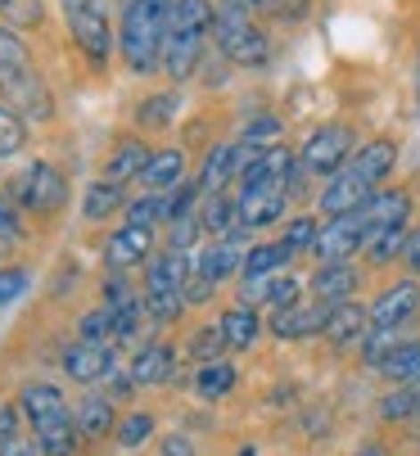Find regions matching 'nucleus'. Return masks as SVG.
<instances>
[{
    "instance_id": "obj_1",
    "label": "nucleus",
    "mask_w": 420,
    "mask_h": 456,
    "mask_svg": "<svg viewBox=\"0 0 420 456\" xmlns=\"http://www.w3.org/2000/svg\"><path fill=\"white\" fill-rule=\"evenodd\" d=\"M393 159H398L393 141H371V145H362L353 159H348V163L325 181V190H321V213H325V217H339V213L362 208L371 194L380 190V181L393 172Z\"/></svg>"
},
{
    "instance_id": "obj_2",
    "label": "nucleus",
    "mask_w": 420,
    "mask_h": 456,
    "mask_svg": "<svg viewBox=\"0 0 420 456\" xmlns=\"http://www.w3.org/2000/svg\"><path fill=\"white\" fill-rule=\"evenodd\" d=\"M172 28V0H127L122 10V59L131 73L163 69V45Z\"/></svg>"
},
{
    "instance_id": "obj_3",
    "label": "nucleus",
    "mask_w": 420,
    "mask_h": 456,
    "mask_svg": "<svg viewBox=\"0 0 420 456\" xmlns=\"http://www.w3.org/2000/svg\"><path fill=\"white\" fill-rule=\"evenodd\" d=\"M208 37H213V5L208 0H172V28L163 45V69L172 73V82H185L199 69Z\"/></svg>"
},
{
    "instance_id": "obj_4",
    "label": "nucleus",
    "mask_w": 420,
    "mask_h": 456,
    "mask_svg": "<svg viewBox=\"0 0 420 456\" xmlns=\"http://www.w3.org/2000/svg\"><path fill=\"white\" fill-rule=\"evenodd\" d=\"M23 411H28L45 456H78V411L63 403V394L54 384H28Z\"/></svg>"
},
{
    "instance_id": "obj_5",
    "label": "nucleus",
    "mask_w": 420,
    "mask_h": 456,
    "mask_svg": "<svg viewBox=\"0 0 420 456\" xmlns=\"http://www.w3.org/2000/svg\"><path fill=\"white\" fill-rule=\"evenodd\" d=\"M190 276H194V267L185 263L181 248H168V253H159L154 263H150V276H145V312H150L159 325H168L172 316H181Z\"/></svg>"
},
{
    "instance_id": "obj_6",
    "label": "nucleus",
    "mask_w": 420,
    "mask_h": 456,
    "mask_svg": "<svg viewBox=\"0 0 420 456\" xmlns=\"http://www.w3.org/2000/svg\"><path fill=\"white\" fill-rule=\"evenodd\" d=\"M213 37H218V50L231 63H244V69H258V63H267V54H271L267 32L253 23V14H244L235 5L213 10Z\"/></svg>"
},
{
    "instance_id": "obj_7",
    "label": "nucleus",
    "mask_w": 420,
    "mask_h": 456,
    "mask_svg": "<svg viewBox=\"0 0 420 456\" xmlns=\"http://www.w3.org/2000/svg\"><path fill=\"white\" fill-rule=\"evenodd\" d=\"M63 5V23L73 32V41L104 63L113 54V32H109V0H59Z\"/></svg>"
},
{
    "instance_id": "obj_8",
    "label": "nucleus",
    "mask_w": 420,
    "mask_h": 456,
    "mask_svg": "<svg viewBox=\"0 0 420 456\" xmlns=\"http://www.w3.org/2000/svg\"><path fill=\"white\" fill-rule=\"evenodd\" d=\"M10 200H14L19 208L37 213V217H50V213H59V208L68 204V181H63L50 163H32V167H23V172L10 181Z\"/></svg>"
},
{
    "instance_id": "obj_9",
    "label": "nucleus",
    "mask_w": 420,
    "mask_h": 456,
    "mask_svg": "<svg viewBox=\"0 0 420 456\" xmlns=\"http://www.w3.org/2000/svg\"><path fill=\"white\" fill-rule=\"evenodd\" d=\"M294 181H240V194H235V208H240V222L244 231H258V226H271L285 213V200H290Z\"/></svg>"
},
{
    "instance_id": "obj_10",
    "label": "nucleus",
    "mask_w": 420,
    "mask_h": 456,
    "mask_svg": "<svg viewBox=\"0 0 420 456\" xmlns=\"http://www.w3.org/2000/svg\"><path fill=\"white\" fill-rule=\"evenodd\" d=\"M348 159H353V132L334 122V126H321V132L308 136V145L299 154V167L317 172V176H334Z\"/></svg>"
},
{
    "instance_id": "obj_11",
    "label": "nucleus",
    "mask_w": 420,
    "mask_h": 456,
    "mask_svg": "<svg viewBox=\"0 0 420 456\" xmlns=\"http://www.w3.org/2000/svg\"><path fill=\"white\" fill-rule=\"evenodd\" d=\"M366 240H371V226H366L362 208H353V213H339V217H330V222L321 226V235H317V253L325 257V263H343L348 253L366 248Z\"/></svg>"
},
{
    "instance_id": "obj_12",
    "label": "nucleus",
    "mask_w": 420,
    "mask_h": 456,
    "mask_svg": "<svg viewBox=\"0 0 420 456\" xmlns=\"http://www.w3.org/2000/svg\"><path fill=\"white\" fill-rule=\"evenodd\" d=\"M330 321V303H290V307H276L271 316V335L276 339H312L325 330Z\"/></svg>"
},
{
    "instance_id": "obj_13",
    "label": "nucleus",
    "mask_w": 420,
    "mask_h": 456,
    "mask_svg": "<svg viewBox=\"0 0 420 456\" xmlns=\"http://www.w3.org/2000/svg\"><path fill=\"white\" fill-rule=\"evenodd\" d=\"M5 104L23 118V122H45L50 113H54V104H50V95H45V82L37 77V73H23V77H14L5 91Z\"/></svg>"
},
{
    "instance_id": "obj_14",
    "label": "nucleus",
    "mask_w": 420,
    "mask_h": 456,
    "mask_svg": "<svg viewBox=\"0 0 420 456\" xmlns=\"http://www.w3.org/2000/svg\"><path fill=\"white\" fill-rule=\"evenodd\" d=\"M416 307H420V289H416L411 281H402V285L384 289V294L371 303V325H375V330H398V325L411 321Z\"/></svg>"
},
{
    "instance_id": "obj_15",
    "label": "nucleus",
    "mask_w": 420,
    "mask_h": 456,
    "mask_svg": "<svg viewBox=\"0 0 420 456\" xmlns=\"http://www.w3.org/2000/svg\"><path fill=\"white\" fill-rule=\"evenodd\" d=\"M63 370L73 375L78 384H95V379H104V375H113V348L109 344H73L63 353Z\"/></svg>"
},
{
    "instance_id": "obj_16",
    "label": "nucleus",
    "mask_w": 420,
    "mask_h": 456,
    "mask_svg": "<svg viewBox=\"0 0 420 456\" xmlns=\"http://www.w3.org/2000/svg\"><path fill=\"white\" fill-rule=\"evenodd\" d=\"M407 213H411L407 190H375L371 200L362 204V217H366L371 235H375V231H384V226H402V222H407Z\"/></svg>"
},
{
    "instance_id": "obj_17",
    "label": "nucleus",
    "mask_w": 420,
    "mask_h": 456,
    "mask_svg": "<svg viewBox=\"0 0 420 456\" xmlns=\"http://www.w3.org/2000/svg\"><path fill=\"white\" fill-rule=\"evenodd\" d=\"M145 253H150V231H145V226H122V231H113L109 244H104V263L122 272V267L145 263Z\"/></svg>"
},
{
    "instance_id": "obj_18",
    "label": "nucleus",
    "mask_w": 420,
    "mask_h": 456,
    "mask_svg": "<svg viewBox=\"0 0 420 456\" xmlns=\"http://www.w3.org/2000/svg\"><path fill=\"white\" fill-rule=\"evenodd\" d=\"M244 303H271V307H290L299 303V281L294 276H244Z\"/></svg>"
},
{
    "instance_id": "obj_19",
    "label": "nucleus",
    "mask_w": 420,
    "mask_h": 456,
    "mask_svg": "<svg viewBox=\"0 0 420 456\" xmlns=\"http://www.w3.org/2000/svg\"><path fill=\"white\" fill-rule=\"evenodd\" d=\"M240 267H244L240 248H235L231 240H218V244H208V248L199 253V263H194V276H203V281L222 285V281H226V276H235Z\"/></svg>"
},
{
    "instance_id": "obj_20",
    "label": "nucleus",
    "mask_w": 420,
    "mask_h": 456,
    "mask_svg": "<svg viewBox=\"0 0 420 456\" xmlns=\"http://www.w3.org/2000/svg\"><path fill=\"white\" fill-rule=\"evenodd\" d=\"M358 272L348 267V263H325L317 276H312V294L321 298V303H348L353 298V289H358Z\"/></svg>"
},
{
    "instance_id": "obj_21",
    "label": "nucleus",
    "mask_w": 420,
    "mask_h": 456,
    "mask_svg": "<svg viewBox=\"0 0 420 456\" xmlns=\"http://www.w3.org/2000/svg\"><path fill=\"white\" fill-rule=\"evenodd\" d=\"M366 325H371V312H362L358 303H330V321L321 335L330 344H353V339H362Z\"/></svg>"
},
{
    "instance_id": "obj_22",
    "label": "nucleus",
    "mask_w": 420,
    "mask_h": 456,
    "mask_svg": "<svg viewBox=\"0 0 420 456\" xmlns=\"http://www.w3.org/2000/svg\"><path fill=\"white\" fill-rule=\"evenodd\" d=\"M375 366H380V375H384L389 384H420V344H416V339H402V344L389 348Z\"/></svg>"
},
{
    "instance_id": "obj_23",
    "label": "nucleus",
    "mask_w": 420,
    "mask_h": 456,
    "mask_svg": "<svg viewBox=\"0 0 420 456\" xmlns=\"http://www.w3.org/2000/svg\"><path fill=\"white\" fill-rule=\"evenodd\" d=\"M181 176H185V154L181 150H159L150 159V167L140 172V185H145L150 194H163V190L181 185Z\"/></svg>"
},
{
    "instance_id": "obj_24",
    "label": "nucleus",
    "mask_w": 420,
    "mask_h": 456,
    "mask_svg": "<svg viewBox=\"0 0 420 456\" xmlns=\"http://www.w3.org/2000/svg\"><path fill=\"white\" fill-rule=\"evenodd\" d=\"M199 226L213 231L218 240H235V235L244 231L240 208H235V200H226V194H208V204H203V213H199Z\"/></svg>"
},
{
    "instance_id": "obj_25",
    "label": "nucleus",
    "mask_w": 420,
    "mask_h": 456,
    "mask_svg": "<svg viewBox=\"0 0 420 456\" xmlns=\"http://www.w3.org/2000/svg\"><path fill=\"white\" fill-rule=\"evenodd\" d=\"M23 73H32V63H28V45L19 41V32H14V28L0 23V91H5L14 77H23Z\"/></svg>"
},
{
    "instance_id": "obj_26",
    "label": "nucleus",
    "mask_w": 420,
    "mask_h": 456,
    "mask_svg": "<svg viewBox=\"0 0 420 456\" xmlns=\"http://www.w3.org/2000/svg\"><path fill=\"white\" fill-rule=\"evenodd\" d=\"M150 159H154V154H150L145 145H140V141H122V145H118V154L109 159L104 181H113V185H122V181H131V176L140 181V172L150 167Z\"/></svg>"
},
{
    "instance_id": "obj_27",
    "label": "nucleus",
    "mask_w": 420,
    "mask_h": 456,
    "mask_svg": "<svg viewBox=\"0 0 420 456\" xmlns=\"http://www.w3.org/2000/svg\"><path fill=\"white\" fill-rule=\"evenodd\" d=\"M131 379H136V384H168V379H172V348L150 344L145 353L131 362Z\"/></svg>"
},
{
    "instance_id": "obj_28",
    "label": "nucleus",
    "mask_w": 420,
    "mask_h": 456,
    "mask_svg": "<svg viewBox=\"0 0 420 456\" xmlns=\"http://www.w3.org/2000/svg\"><path fill=\"white\" fill-rule=\"evenodd\" d=\"M235 366L231 362H203L199 366V375H194V388H199V398H208V403H218V398H226L231 388H235Z\"/></svg>"
},
{
    "instance_id": "obj_29",
    "label": "nucleus",
    "mask_w": 420,
    "mask_h": 456,
    "mask_svg": "<svg viewBox=\"0 0 420 456\" xmlns=\"http://www.w3.org/2000/svg\"><path fill=\"white\" fill-rule=\"evenodd\" d=\"M218 325H222V335H226V348H253L258 344V330H262L253 307H231Z\"/></svg>"
},
{
    "instance_id": "obj_30",
    "label": "nucleus",
    "mask_w": 420,
    "mask_h": 456,
    "mask_svg": "<svg viewBox=\"0 0 420 456\" xmlns=\"http://www.w3.org/2000/svg\"><path fill=\"white\" fill-rule=\"evenodd\" d=\"M290 248L285 244H253L249 253H244V276H280L290 267Z\"/></svg>"
},
{
    "instance_id": "obj_31",
    "label": "nucleus",
    "mask_w": 420,
    "mask_h": 456,
    "mask_svg": "<svg viewBox=\"0 0 420 456\" xmlns=\"http://www.w3.org/2000/svg\"><path fill=\"white\" fill-rule=\"evenodd\" d=\"M366 253H371V263H375V267L398 263V257L407 253V222H402V226H384V231H375V235L366 240Z\"/></svg>"
},
{
    "instance_id": "obj_32",
    "label": "nucleus",
    "mask_w": 420,
    "mask_h": 456,
    "mask_svg": "<svg viewBox=\"0 0 420 456\" xmlns=\"http://www.w3.org/2000/svg\"><path fill=\"white\" fill-rule=\"evenodd\" d=\"M78 429L91 434V438H104V434L113 429V403H109L104 394L82 398V407H78Z\"/></svg>"
},
{
    "instance_id": "obj_33",
    "label": "nucleus",
    "mask_w": 420,
    "mask_h": 456,
    "mask_svg": "<svg viewBox=\"0 0 420 456\" xmlns=\"http://www.w3.org/2000/svg\"><path fill=\"white\" fill-rule=\"evenodd\" d=\"M163 217H172V194H168V190H163V194H145V200L127 204V226H145V231H154Z\"/></svg>"
},
{
    "instance_id": "obj_34",
    "label": "nucleus",
    "mask_w": 420,
    "mask_h": 456,
    "mask_svg": "<svg viewBox=\"0 0 420 456\" xmlns=\"http://www.w3.org/2000/svg\"><path fill=\"white\" fill-rule=\"evenodd\" d=\"M82 208H86V217H91V222H104V217L122 213L127 204H122V190H118L113 181H95V185L86 190V200H82Z\"/></svg>"
},
{
    "instance_id": "obj_35",
    "label": "nucleus",
    "mask_w": 420,
    "mask_h": 456,
    "mask_svg": "<svg viewBox=\"0 0 420 456\" xmlns=\"http://www.w3.org/2000/svg\"><path fill=\"white\" fill-rule=\"evenodd\" d=\"M23 141H28V126H23V118L0 100V159H10V154H19L23 150Z\"/></svg>"
},
{
    "instance_id": "obj_36",
    "label": "nucleus",
    "mask_w": 420,
    "mask_h": 456,
    "mask_svg": "<svg viewBox=\"0 0 420 456\" xmlns=\"http://www.w3.org/2000/svg\"><path fill=\"white\" fill-rule=\"evenodd\" d=\"M380 411H384L389 420L416 416V411H420V384H398V394H389V398L380 403Z\"/></svg>"
},
{
    "instance_id": "obj_37",
    "label": "nucleus",
    "mask_w": 420,
    "mask_h": 456,
    "mask_svg": "<svg viewBox=\"0 0 420 456\" xmlns=\"http://www.w3.org/2000/svg\"><path fill=\"white\" fill-rule=\"evenodd\" d=\"M222 348H226L222 325H213V330H199V335L190 339V357H199V362H222Z\"/></svg>"
},
{
    "instance_id": "obj_38",
    "label": "nucleus",
    "mask_w": 420,
    "mask_h": 456,
    "mask_svg": "<svg viewBox=\"0 0 420 456\" xmlns=\"http://www.w3.org/2000/svg\"><path fill=\"white\" fill-rule=\"evenodd\" d=\"M154 434V416H145V411H131L127 420H122V429H118V443L122 447H140Z\"/></svg>"
},
{
    "instance_id": "obj_39",
    "label": "nucleus",
    "mask_w": 420,
    "mask_h": 456,
    "mask_svg": "<svg viewBox=\"0 0 420 456\" xmlns=\"http://www.w3.org/2000/svg\"><path fill=\"white\" fill-rule=\"evenodd\" d=\"M317 235H321V226H317L312 217H294V222H290V231H285V240H280V244H285L290 253H299V248H317Z\"/></svg>"
},
{
    "instance_id": "obj_40",
    "label": "nucleus",
    "mask_w": 420,
    "mask_h": 456,
    "mask_svg": "<svg viewBox=\"0 0 420 456\" xmlns=\"http://www.w3.org/2000/svg\"><path fill=\"white\" fill-rule=\"evenodd\" d=\"M0 14L19 28H37L41 23V0H0Z\"/></svg>"
},
{
    "instance_id": "obj_41",
    "label": "nucleus",
    "mask_w": 420,
    "mask_h": 456,
    "mask_svg": "<svg viewBox=\"0 0 420 456\" xmlns=\"http://www.w3.org/2000/svg\"><path fill=\"white\" fill-rule=\"evenodd\" d=\"M177 113V95H154L140 104V122H150V126H168Z\"/></svg>"
},
{
    "instance_id": "obj_42",
    "label": "nucleus",
    "mask_w": 420,
    "mask_h": 456,
    "mask_svg": "<svg viewBox=\"0 0 420 456\" xmlns=\"http://www.w3.org/2000/svg\"><path fill=\"white\" fill-rule=\"evenodd\" d=\"M28 285H32V276H28L23 267H0V307L14 303V298H19Z\"/></svg>"
},
{
    "instance_id": "obj_43",
    "label": "nucleus",
    "mask_w": 420,
    "mask_h": 456,
    "mask_svg": "<svg viewBox=\"0 0 420 456\" xmlns=\"http://www.w3.org/2000/svg\"><path fill=\"white\" fill-rule=\"evenodd\" d=\"M0 240H23V217H19V204L10 200V190L0 194Z\"/></svg>"
},
{
    "instance_id": "obj_44",
    "label": "nucleus",
    "mask_w": 420,
    "mask_h": 456,
    "mask_svg": "<svg viewBox=\"0 0 420 456\" xmlns=\"http://www.w3.org/2000/svg\"><path fill=\"white\" fill-rule=\"evenodd\" d=\"M82 339H86V344L113 339V316H109V307H100V312H91V316L82 321Z\"/></svg>"
},
{
    "instance_id": "obj_45",
    "label": "nucleus",
    "mask_w": 420,
    "mask_h": 456,
    "mask_svg": "<svg viewBox=\"0 0 420 456\" xmlns=\"http://www.w3.org/2000/svg\"><path fill=\"white\" fill-rule=\"evenodd\" d=\"M199 231H203V226H199V217H190V213H185V217H177V222H172V248H181V253H185V248L199 240Z\"/></svg>"
},
{
    "instance_id": "obj_46",
    "label": "nucleus",
    "mask_w": 420,
    "mask_h": 456,
    "mask_svg": "<svg viewBox=\"0 0 420 456\" xmlns=\"http://www.w3.org/2000/svg\"><path fill=\"white\" fill-rule=\"evenodd\" d=\"M222 5H235L244 14H280V10H290V0H222Z\"/></svg>"
},
{
    "instance_id": "obj_47",
    "label": "nucleus",
    "mask_w": 420,
    "mask_h": 456,
    "mask_svg": "<svg viewBox=\"0 0 420 456\" xmlns=\"http://www.w3.org/2000/svg\"><path fill=\"white\" fill-rule=\"evenodd\" d=\"M276 132H280V122H276V118H258V122H249L244 145H258V150H262V141H271Z\"/></svg>"
},
{
    "instance_id": "obj_48",
    "label": "nucleus",
    "mask_w": 420,
    "mask_h": 456,
    "mask_svg": "<svg viewBox=\"0 0 420 456\" xmlns=\"http://www.w3.org/2000/svg\"><path fill=\"white\" fill-rule=\"evenodd\" d=\"M14 434H19V411H14V407H5V403H0V452H5L10 443H19Z\"/></svg>"
},
{
    "instance_id": "obj_49",
    "label": "nucleus",
    "mask_w": 420,
    "mask_h": 456,
    "mask_svg": "<svg viewBox=\"0 0 420 456\" xmlns=\"http://www.w3.org/2000/svg\"><path fill=\"white\" fill-rule=\"evenodd\" d=\"M402 257H407V267H411V272H420V226L407 235V253H402Z\"/></svg>"
},
{
    "instance_id": "obj_50",
    "label": "nucleus",
    "mask_w": 420,
    "mask_h": 456,
    "mask_svg": "<svg viewBox=\"0 0 420 456\" xmlns=\"http://www.w3.org/2000/svg\"><path fill=\"white\" fill-rule=\"evenodd\" d=\"M168 456H194L185 438H168Z\"/></svg>"
},
{
    "instance_id": "obj_51",
    "label": "nucleus",
    "mask_w": 420,
    "mask_h": 456,
    "mask_svg": "<svg viewBox=\"0 0 420 456\" xmlns=\"http://www.w3.org/2000/svg\"><path fill=\"white\" fill-rule=\"evenodd\" d=\"M353 456H389V452H384L380 443H366V447H362V452H353Z\"/></svg>"
},
{
    "instance_id": "obj_52",
    "label": "nucleus",
    "mask_w": 420,
    "mask_h": 456,
    "mask_svg": "<svg viewBox=\"0 0 420 456\" xmlns=\"http://www.w3.org/2000/svg\"><path fill=\"white\" fill-rule=\"evenodd\" d=\"M5 244H10V240H0V248H5Z\"/></svg>"
},
{
    "instance_id": "obj_53",
    "label": "nucleus",
    "mask_w": 420,
    "mask_h": 456,
    "mask_svg": "<svg viewBox=\"0 0 420 456\" xmlns=\"http://www.w3.org/2000/svg\"><path fill=\"white\" fill-rule=\"evenodd\" d=\"M240 456H253V452H240Z\"/></svg>"
}]
</instances>
